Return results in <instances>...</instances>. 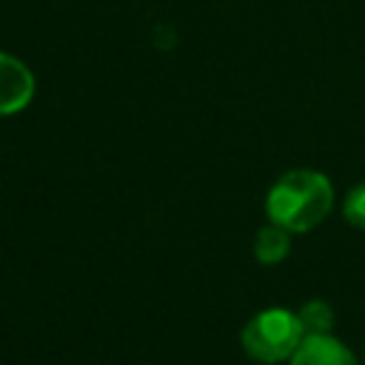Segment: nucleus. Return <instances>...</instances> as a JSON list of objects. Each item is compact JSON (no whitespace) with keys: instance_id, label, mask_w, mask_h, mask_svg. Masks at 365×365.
Masks as SVG:
<instances>
[{"instance_id":"obj_1","label":"nucleus","mask_w":365,"mask_h":365,"mask_svg":"<svg viewBox=\"0 0 365 365\" xmlns=\"http://www.w3.org/2000/svg\"><path fill=\"white\" fill-rule=\"evenodd\" d=\"M334 208V185L322 171L294 168L285 171L265 197V214L288 234L317 228Z\"/></svg>"},{"instance_id":"obj_2","label":"nucleus","mask_w":365,"mask_h":365,"mask_svg":"<svg viewBox=\"0 0 365 365\" xmlns=\"http://www.w3.org/2000/svg\"><path fill=\"white\" fill-rule=\"evenodd\" d=\"M302 339H305V328H302L297 311L277 308V305L254 314L240 334L245 354L265 365L291 359Z\"/></svg>"},{"instance_id":"obj_3","label":"nucleus","mask_w":365,"mask_h":365,"mask_svg":"<svg viewBox=\"0 0 365 365\" xmlns=\"http://www.w3.org/2000/svg\"><path fill=\"white\" fill-rule=\"evenodd\" d=\"M34 88L31 68L20 57L0 51V117L20 114L34 100Z\"/></svg>"},{"instance_id":"obj_4","label":"nucleus","mask_w":365,"mask_h":365,"mask_svg":"<svg viewBox=\"0 0 365 365\" xmlns=\"http://www.w3.org/2000/svg\"><path fill=\"white\" fill-rule=\"evenodd\" d=\"M288 365H356L348 345L331 334H305Z\"/></svg>"},{"instance_id":"obj_5","label":"nucleus","mask_w":365,"mask_h":365,"mask_svg":"<svg viewBox=\"0 0 365 365\" xmlns=\"http://www.w3.org/2000/svg\"><path fill=\"white\" fill-rule=\"evenodd\" d=\"M291 251V234L274 222H268L265 228L257 231L254 237V259L262 265H277L288 257Z\"/></svg>"},{"instance_id":"obj_6","label":"nucleus","mask_w":365,"mask_h":365,"mask_svg":"<svg viewBox=\"0 0 365 365\" xmlns=\"http://www.w3.org/2000/svg\"><path fill=\"white\" fill-rule=\"evenodd\" d=\"M305 334H331L334 328V308L325 299H308L297 311Z\"/></svg>"},{"instance_id":"obj_7","label":"nucleus","mask_w":365,"mask_h":365,"mask_svg":"<svg viewBox=\"0 0 365 365\" xmlns=\"http://www.w3.org/2000/svg\"><path fill=\"white\" fill-rule=\"evenodd\" d=\"M342 217L348 225L365 231V182L354 185L348 194H345V202H342Z\"/></svg>"}]
</instances>
